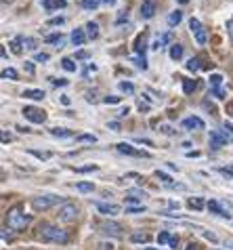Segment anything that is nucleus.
Here are the masks:
<instances>
[{
	"label": "nucleus",
	"instance_id": "1",
	"mask_svg": "<svg viewBox=\"0 0 233 250\" xmlns=\"http://www.w3.org/2000/svg\"><path fill=\"white\" fill-rule=\"evenodd\" d=\"M27 223H30V217L23 212L21 206H13L6 210V225H9V229H13V231H23Z\"/></svg>",
	"mask_w": 233,
	"mask_h": 250
},
{
	"label": "nucleus",
	"instance_id": "2",
	"mask_svg": "<svg viewBox=\"0 0 233 250\" xmlns=\"http://www.w3.org/2000/svg\"><path fill=\"white\" fill-rule=\"evenodd\" d=\"M38 231H40V235H42V240L55 242V244H65V242L70 240V235H67L63 229H59V227H55V225H49V223H42Z\"/></svg>",
	"mask_w": 233,
	"mask_h": 250
},
{
	"label": "nucleus",
	"instance_id": "3",
	"mask_svg": "<svg viewBox=\"0 0 233 250\" xmlns=\"http://www.w3.org/2000/svg\"><path fill=\"white\" fill-rule=\"evenodd\" d=\"M59 202V196H55V193H44V196H38L32 200V206L34 210H49L51 206H55Z\"/></svg>",
	"mask_w": 233,
	"mask_h": 250
},
{
	"label": "nucleus",
	"instance_id": "4",
	"mask_svg": "<svg viewBox=\"0 0 233 250\" xmlns=\"http://www.w3.org/2000/svg\"><path fill=\"white\" fill-rule=\"evenodd\" d=\"M78 214H80V210H78V206H76V204L65 202L63 206L59 208L57 217H59V221H63V223H72V221H76V219H78Z\"/></svg>",
	"mask_w": 233,
	"mask_h": 250
},
{
	"label": "nucleus",
	"instance_id": "5",
	"mask_svg": "<svg viewBox=\"0 0 233 250\" xmlns=\"http://www.w3.org/2000/svg\"><path fill=\"white\" fill-rule=\"evenodd\" d=\"M21 114L25 116V120H30L32 124H44L46 122V112L44 109H40V107L27 105V107H23Z\"/></svg>",
	"mask_w": 233,
	"mask_h": 250
},
{
	"label": "nucleus",
	"instance_id": "6",
	"mask_svg": "<svg viewBox=\"0 0 233 250\" xmlns=\"http://www.w3.org/2000/svg\"><path fill=\"white\" fill-rule=\"evenodd\" d=\"M189 30H191V34L195 36V40H197V44H206V40H208V36H206V30L202 27V23H200V19H191L189 21Z\"/></svg>",
	"mask_w": 233,
	"mask_h": 250
},
{
	"label": "nucleus",
	"instance_id": "7",
	"mask_svg": "<svg viewBox=\"0 0 233 250\" xmlns=\"http://www.w3.org/2000/svg\"><path fill=\"white\" fill-rule=\"evenodd\" d=\"M229 141V137L223 133V130H210V137H208V143H210V149H221L225 143Z\"/></svg>",
	"mask_w": 233,
	"mask_h": 250
},
{
	"label": "nucleus",
	"instance_id": "8",
	"mask_svg": "<svg viewBox=\"0 0 233 250\" xmlns=\"http://www.w3.org/2000/svg\"><path fill=\"white\" fill-rule=\"evenodd\" d=\"M99 229L105 235H114V238H118V235L122 233V225L116 223V221H103V223H99Z\"/></svg>",
	"mask_w": 233,
	"mask_h": 250
},
{
	"label": "nucleus",
	"instance_id": "9",
	"mask_svg": "<svg viewBox=\"0 0 233 250\" xmlns=\"http://www.w3.org/2000/svg\"><path fill=\"white\" fill-rule=\"evenodd\" d=\"M206 208L212 212V214H216V217H223V219H231V212H229V208H225L221 202H216V200H210V202L206 204Z\"/></svg>",
	"mask_w": 233,
	"mask_h": 250
},
{
	"label": "nucleus",
	"instance_id": "10",
	"mask_svg": "<svg viewBox=\"0 0 233 250\" xmlns=\"http://www.w3.org/2000/svg\"><path fill=\"white\" fill-rule=\"evenodd\" d=\"M204 126H206V124L197 116H189L183 120V128H187V130H204Z\"/></svg>",
	"mask_w": 233,
	"mask_h": 250
},
{
	"label": "nucleus",
	"instance_id": "11",
	"mask_svg": "<svg viewBox=\"0 0 233 250\" xmlns=\"http://www.w3.org/2000/svg\"><path fill=\"white\" fill-rule=\"evenodd\" d=\"M116 149H118L120 151V154H128V156H143V158H147L149 154H147V151H141V149H135L133 147V145H130V143H118V145H116Z\"/></svg>",
	"mask_w": 233,
	"mask_h": 250
},
{
	"label": "nucleus",
	"instance_id": "12",
	"mask_svg": "<svg viewBox=\"0 0 233 250\" xmlns=\"http://www.w3.org/2000/svg\"><path fill=\"white\" fill-rule=\"evenodd\" d=\"M155 15V2L154 0H143L141 4V17L143 19H152Z\"/></svg>",
	"mask_w": 233,
	"mask_h": 250
},
{
	"label": "nucleus",
	"instance_id": "13",
	"mask_svg": "<svg viewBox=\"0 0 233 250\" xmlns=\"http://www.w3.org/2000/svg\"><path fill=\"white\" fill-rule=\"evenodd\" d=\"M95 206H97V210H99V212H103V214H109V217H114V214H118V212H120V206H116V204L99 202V204H95Z\"/></svg>",
	"mask_w": 233,
	"mask_h": 250
},
{
	"label": "nucleus",
	"instance_id": "14",
	"mask_svg": "<svg viewBox=\"0 0 233 250\" xmlns=\"http://www.w3.org/2000/svg\"><path fill=\"white\" fill-rule=\"evenodd\" d=\"M168 42H173V34L170 32H166V34H162V36H157L155 40H154V44H152V48L154 51H160L162 46H166Z\"/></svg>",
	"mask_w": 233,
	"mask_h": 250
},
{
	"label": "nucleus",
	"instance_id": "15",
	"mask_svg": "<svg viewBox=\"0 0 233 250\" xmlns=\"http://www.w3.org/2000/svg\"><path fill=\"white\" fill-rule=\"evenodd\" d=\"M72 42H74V46H82L86 42V34L82 27H76V30L72 32Z\"/></svg>",
	"mask_w": 233,
	"mask_h": 250
},
{
	"label": "nucleus",
	"instance_id": "16",
	"mask_svg": "<svg viewBox=\"0 0 233 250\" xmlns=\"http://www.w3.org/2000/svg\"><path fill=\"white\" fill-rule=\"evenodd\" d=\"M23 97L25 99H32V101H42L44 99V91H40V88H27V91H23Z\"/></svg>",
	"mask_w": 233,
	"mask_h": 250
},
{
	"label": "nucleus",
	"instance_id": "17",
	"mask_svg": "<svg viewBox=\"0 0 233 250\" xmlns=\"http://www.w3.org/2000/svg\"><path fill=\"white\" fill-rule=\"evenodd\" d=\"M145 48H147V34L143 32V34H139V38H136L135 51L139 53V55H143V53H145ZM143 57H145V55H143Z\"/></svg>",
	"mask_w": 233,
	"mask_h": 250
},
{
	"label": "nucleus",
	"instance_id": "18",
	"mask_svg": "<svg viewBox=\"0 0 233 250\" xmlns=\"http://www.w3.org/2000/svg\"><path fill=\"white\" fill-rule=\"evenodd\" d=\"M86 34H88V38L91 40H95L99 36V23L97 21H88L86 23Z\"/></svg>",
	"mask_w": 233,
	"mask_h": 250
},
{
	"label": "nucleus",
	"instance_id": "19",
	"mask_svg": "<svg viewBox=\"0 0 233 250\" xmlns=\"http://www.w3.org/2000/svg\"><path fill=\"white\" fill-rule=\"evenodd\" d=\"M187 206L191 208V210H202V208L206 206V202H204V198H189Z\"/></svg>",
	"mask_w": 233,
	"mask_h": 250
},
{
	"label": "nucleus",
	"instance_id": "20",
	"mask_svg": "<svg viewBox=\"0 0 233 250\" xmlns=\"http://www.w3.org/2000/svg\"><path fill=\"white\" fill-rule=\"evenodd\" d=\"M181 57H183V46L181 44H173V46H170V59L179 61Z\"/></svg>",
	"mask_w": 233,
	"mask_h": 250
},
{
	"label": "nucleus",
	"instance_id": "21",
	"mask_svg": "<svg viewBox=\"0 0 233 250\" xmlns=\"http://www.w3.org/2000/svg\"><path fill=\"white\" fill-rule=\"evenodd\" d=\"M23 40H25V38L17 36V38H15V40H13V42H11V51L15 53V55H19V53L23 51Z\"/></svg>",
	"mask_w": 233,
	"mask_h": 250
},
{
	"label": "nucleus",
	"instance_id": "22",
	"mask_svg": "<svg viewBox=\"0 0 233 250\" xmlns=\"http://www.w3.org/2000/svg\"><path fill=\"white\" fill-rule=\"evenodd\" d=\"M42 2H44V6H46V9H65V0H53V2H51V0H42Z\"/></svg>",
	"mask_w": 233,
	"mask_h": 250
},
{
	"label": "nucleus",
	"instance_id": "23",
	"mask_svg": "<svg viewBox=\"0 0 233 250\" xmlns=\"http://www.w3.org/2000/svg\"><path fill=\"white\" fill-rule=\"evenodd\" d=\"M208 82H210V86H212V88H221V84H223V76H221V74H210Z\"/></svg>",
	"mask_w": 233,
	"mask_h": 250
},
{
	"label": "nucleus",
	"instance_id": "24",
	"mask_svg": "<svg viewBox=\"0 0 233 250\" xmlns=\"http://www.w3.org/2000/svg\"><path fill=\"white\" fill-rule=\"evenodd\" d=\"M195 88H197V82H195V80H185V82H183V93H185V95H191V93L195 91Z\"/></svg>",
	"mask_w": 233,
	"mask_h": 250
},
{
	"label": "nucleus",
	"instance_id": "25",
	"mask_svg": "<svg viewBox=\"0 0 233 250\" xmlns=\"http://www.w3.org/2000/svg\"><path fill=\"white\" fill-rule=\"evenodd\" d=\"M181 19H183V13H181V11H173V13L168 15V23H170V25H179Z\"/></svg>",
	"mask_w": 233,
	"mask_h": 250
},
{
	"label": "nucleus",
	"instance_id": "26",
	"mask_svg": "<svg viewBox=\"0 0 233 250\" xmlns=\"http://www.w3.org/2000/svg\"><path fill=\"white\" fill-rule=\"evenodd\" d=\"M51 135H53V137L67 139V137H72V130H67V128H51Z\"/></svg>",
	"mask_w": 233,
	"mask_h": 250
},
{
	"label": "nucleus",
	"instance_id": "27",
	"mask_svg": "<svg viewBox=\"0 0 233 250\" xmlns=\"http://www.w3.org/2000/svg\"><path fill=\"white\" fill-rule=\"evenodd\" d=\"M61 67H63L65 69V72H76V69H78V65L76 63H74V61L72 59H61Z\"/></svg>",
	"mask_w": 233,
	"mask_h": 250
},
{
	"label": "nucleus",
	"instance_id": "28",
	"mask_svg": "<svg viewBox=\"0 0 233 250\" xmlns=\"http://www.w3.org/2000/svg\"><path fill=\"white\" fill-rule=\"evenodd\" d=\"M76 189H78V191H82V193H91V191L95 189V185H93L91 181H82V183H78V185H76Z\"/></svg>",
	"mask_w": 233,
	"mask_h": 250
},
{
	"label": "nucleus",
	"instance_id": "29",
	"mask_svg": "<svg viewBox=\"0 0 233 250\" xmlns=\"http://www.w3.org/2000/svg\"><path fill=\"white\" fill-rule=\"evenodd\" d=\"M130 240H133L135 244H145V242H149V235L147 233H133Z\"/></svg>",
	"mask_w": 233,
	"mask_h": 250
},
{
	"label": "nucleus",
	"instance_id": "30",
	"mask_svg": "<svg viewBox=\"0 0 233 250\" xmlns=\"http://www.w3.org/2000/svg\"><path fill=\"white\" fill-rule=\"evenodd\" d=\"M2 78H4V80H17V69H15V67L2 69Z\"/></svg>",
	"mask_w": 233,
	"mask_h": 250
},
{
	"label": "nucleus",
	"instance_id": "31",
	"mask_svg": "<svg viewBox=\"0 0 233 250\" xmlns=\"http://www.w3.org/2000/svg\"><path fill=\"white\" fill-rule=\"evenodd\" d=\"M170 238H173V235H170L168 231H160V233H157V244H160V246L170 244Z\"/></svg>",
	"mask_w": 233,
	"mask_h": 250
},
{
	"label": "nucleus",
	"instance_id": "32",
	"mask_svg": "<svg viewBox=\"0 0 233 250\" xmlns=\"http://www.w3.org/2000/svg\"><path fill=\"white\" fill-rule=\"evenodd\" d=\"M185 67H187L189 72H197V69H200V59H197V57H191Z\"/></svg>",
	"mask_w": 233,
	"mask_h": 250
},
{
	"label": "nucleus",
	"instance_id": "33",
	"mask_svg": "<svg viewBox=\"0 0 233 250\" xmlns=\"http://www.w3.org/2000/svg\"><path fill=\"white\" fill-rule=\"evenodd\" d=\"M76 141H80V143H97V137L95 135H78Z\"/></svg>",
	"mask_w": 233,
	"mask_h": 250
},
{
	"label": "nucleus",
	"instance_id": "34",
	"mask_svg": "<svg viewBox=\"0 0 233 250\" xmlns=\"http://www.w3.org/2000/svg\"><path fill=\"white\" fill-rule=\"evenodd\" d=\"M101 4V0H82V6H84V9H97V6Z\"/></svg>",
	"mask_w": 233,
	"mask_h": 250
},
{
	"label": "nucleus",
	"instance_id": "35",
	"mask_svg": "<svg viewBox=\"0 0 233 250\" xmlns=\"http://www.w3.org/2000/svg\"><path fill=\"white\" fill-rule=\"evenodd\" d=\"M95 170H99L97 164H88V166H80V168H76V172H95Z\"/></svg>",
	"mask_w": 233,
	"mask_h": 250
},
{
	"label": "nucleus",
	"instance_id": "36",
	"mask_svg": "<svg viewBox=\"0 0 233 250\" xmlns=\"http://www.w3.org/2000/svg\"><path fill=\"white\" fill-rule=\"evenodd\" d=\"M23 46L27 48V51H36V40H34V38H25L23 40Z\"/></svg>",
	"mask_w": 233,
	"mask_h": 250
},
{
	"label": "nucleus",
	"instance_id": "37",
	"mask_svg": "<svg viewBox=\"0 0 233 250\" xmlns=\"http://www.w3.org/2000/svg\"><path fill=\"white\" fill-rule=\"evenodd\" d=\"M155 177H157V179H162V181L166 183V185H173V183H170V181H173V179H170V177L166 175V172H162V170H155Z\"/></svg>",
	"mask_w": 233,
	"mask_h": 250
},
{
	"label": "nucleus",
	"instance_id": "38",
	"mask_svg": "<svg viewBox=\"0 0 233 250\" xmlns=\"http://www.w3.org/2000/svg\"><path fill=\"white\" fill-rule=\"evenodd\" d=\"M120 91H124V93H135V86L130 84V82H120Z\"/></svg>",
	"mask_w": 233,
	"mask_h": 250
},
{
	"label": "nucleus",
	"instance_id": "39",
	"mask_svg": "<svg viewBox=\"0 0 233 250\" xmlns=\"http://www.w3.org/2000/svg\"><path fill=\"white\" fill-rule=\"evenodd\" d=\"M212 97H216V99H225V97H227V93L223 91V88H212Z\"/></svg>",
	"mask_w": 233,
	"mask_h": 250
},
{
	"label": "nucleus",
	"instance_id": "40",
	"mask_svg": "<svg viewBox=\"0 0 233 250\" xmlns=\"http://www.w3.org/2000/svg\"><path fill=\"white\" fill-rule=\"evenodd\" d=\"M133 61H135V65L139 69H147V59L145 57H139V59H133Z\"/></svg>",
	"mask_w": 233,
	"mask_h": 250
},
{
	"label": "nucleus",
	"instance_id": "41",
	"mask_svg": "<svg viewBox=\"0 0 233 250\" xmlns=\"http://www.w3.org/2000/svg\"><path fill=\"white\" fill-rule=\"evenodd\" d=\"M30 154L36 156L38 160H49V154H46V151H34V149H30Z\"/></svg>",
	"mask_w": 233,
	"mask_h": 250
},
{
	"label": "nucleus",
	"instance_id": "42",
	"mask_svg": "<svg viewBox=\"0 0 233 250\" xmlns=\"http://www.w3.org/2000/svg\"><path fill=\"white\" fill-rule=\"evenodd\" d=\"M126 212H130V214H135V212H145V206H130V208H126Z\"/></svg>",
	"mask_w": 233,
	"mask_h": 250
},
{
	"label": "nucleus",
	"instance_id": "43",
	"mask_svg": "<svg viewBox=\"0 0 233 250\" xmlns=\"http://www.w3.org/2000/svg\"><path fill=\"white\" fill-rule=\"evenodd\" d=\"M34 59H36L38 63H44V61H49V55H46V53H36V57H34Z\"/></svg>",
	"mask_w": 233,
	"mask_h": 250
},
{
	"label": "nucleus",
	"instance_id": "44",
	"mask_svg": "<svg viewBox=\"0 0 233 250\" xmlns=\"http://www.w3.org/2000/svg\"><path fill=\"white\" fill-rule=\"evenodd\" d=\"M63 21H65L63 17H53V19H49V25H61Z\"/></svg>",
	"mask_w": 233,
	"mask_h": 250
},
{
	"label": "nucleus",
	"instance_id": "45",
	"mask_svg": "<svg viewBox=\"0 0 233 250\" xmlns=\"http://www.w3.org/2000/svg\"><path fill=\"white\" fill-rule=\"evenodd\" d=\"M51 82H53L55 86H67V80H63V78H59V80L57 78H51Z\"/></svg>",
	"mask_w": 233,
	"mask_h": 250
},
{
	"label": "nucleus",
	"instance_id": "46",
	"mask_svg": "<svg viewBox=\"0 0 233 250\" xmlns=\"http://www.w3.org/2000/svg\"><path fill=\"white\" fill-rule=\"evenodd\" d=\"M103 101H105V103H112V105H114V103H120V97H114V95H112V97H105Z\"/></svg>",
	"mask_w": 233,
	"mask_h": 250
},
{
	"label": "nucleus",
	"instance_id": "47",
	"mask_svg": "<svg viewBox=\"0 0 233 250\" xmlns=\"http://www.w3.org/2000/svg\"><path fill=\"white\" fill-rule=\"evenodd\" d=\"M107 126L112 128V130H120V122H116V120H112V122H107Z\"/></svg>",
	"mask_w": 233,
	"mask_h": 250
},
{
	"label": "nucleus",
	"instance_id": "48",
	"mask_svg": "<svg viewBox=\"0 0 233 250\" xmlns=\"http://www.w3.org/2000/svg\"><path fill=\"white\" fill-rule=\"evenodd\" d=\"M227 32H229V36H231V40H233V17L227 21Z\"/></svg>",
	"mask_w": 233,
	"mask_h": 250
},
{
	"label": "nucleus",
	"instance_id": "49",
	"mask_svg": "<svg viewBox=\"0 0 233 250\" xmlns=\"http://www.w3.org/2000/svg\"><path fill=\"white\" fill-rule=\"evenodd\" d=\"M25 72L27 74H34V63H32V61H25Z\"/></svg>",
	"mask_w": 233,
	"mask_h": 250
},
{
	"label": "nucleus",
	"instance_id": "50",
	"mask_svg": "<svg viewBox=\"0 0 233 250\" xmlns=\"http://www.w3.org/2000/svg\"><path fill=\"white\" fill-rule=\"evenodd\" d=\"M204 238H206V240H210V242H216V235H214V233H210V231H206V233H204Z\"/></svg>",
	"mask_w": 233,
	"mask_h": 250
},
{
	"label": "nucleus",
	"instance_id": "51",
	"mask_svg": "<svg viewBox=\"0 0 233 250\" xmlns=\"http://www.w3.org/2000/svg\"><path fill=\"white\" fill-rule=\"evenodd\" d=\"M170 246H173V248L179 246V238H176V235H173V238H170Z\"/></svg>",
	"mask_w": 233,
	"mask_h": 250
},
{
	"label": "nucleus",
	"instance_id": "52",
	"mask_svg": "<svg viewBox=\"0 0 233 250\" xmlns=\"http://www.w3.org/2000/svg\"><path fill=\"white\" fill-rule=\"evenodd\" d=\"M223 172V175H233V166H229V168H218Z\"/></svg>",
	"mask_w": 233,
	"mask_h": 250
},
{
	"label": "nucleus",
	"instance_id": "53",
	"mask_svg": "<svg viewBox=\"0 0 233 250\" xmlns=\"http://www.w3.org/2000/svg\"><path fill=\"white\" fill-rule=\"evenodd\" d=\"M61 103H63V105H70L72 99H70V97H67V95H63V97H61Z\"/></svg>",
	"mask_w": 233,
	"mask_h": 250
},
{
	"label": "nucleus",
	"instance_id": "54",
	"mask_svg": "<svg viewBox=\"0 0 233 250\" xmlns=\"http://www.w3.org/2000/svg\"><path fill=\"white\" fill-rule=\"evenodd\" d=\"M128 112H130V107H122L118 116H120V118H124V116H128Z\"/></svg>",
	"mask_w": 233,
	"mask_h": 250
},
{
	"label": "nucleus",
	"instance_id": "55",
	"mask_svg": "<svg viewBox=\"0 0 233 250\" xmlns=\"http://www.w3.org/2000/svg\"><path fill=\"white\" fill-rule=\"evenodd\" d=\"M162 133H164V135H173V133H175V130H173V128H170V126H162Z\"/></svg>",
	"mask_w": 233,
	"mask_h": 250
},
{
	"label": "nucleus",
	"instance_id": "56",
	"mask_svg": "<svg viewBox=\"0 0 233 250\" xmlns=\"http://www.w3.org/2000/svg\"><path fill=\"white\" fill-rule=\"evenodd\" d=\"M99 248L101 250H114V244H107V242H105V244H101Z\"/></svg>",
	"mask_w": 233,
	"mask_h": 250
},
{
	"label": "nucleus",
	"instance_id": "57",
	"mask_svg": "<svg viewBox=\"0 0 233 250\" xmlns=\"http://www.w3.org/2000/svg\"><path fill=\"white\" fill-rule=\"evenodd\" d=\"M101 2H103V4H107V6H114L116 2H118V0H101Z\"/></svg>",
	"mask_w": 233,
	"mask_h": 250
},
{
	"label": "nucleus",
	"instance_id": "58",
	"mask_svg": "<svg viewBox=\"0 0 233 250\" xmlns=\"http://www.w3.org/2000/svg\"><path fill=\"white\" fill-rule=\"evenodd\" d=\"M76 57H78V59H86V57H88V53H84V51H80V53L76 55Z\"/></svg>",
	"mask_w": 233,
	"mask_h": 250
},
{
	"label": "nucleus",
	"instance_id": "59",
	"mask_svg": "<svg viewBox=\"0 0 233 250\" xmlns=\"http://www.w3.org/2000/svg\"><path fill=\"white\" fill-rule=\"evenodd\" d=\"M168 206H170V208H176V210H179V202H173V200H170Z\"/></svg>",
	"mask_w": 233,
	"mask_h": 250
},
{
	"label": "nucleus",
	"instance_id": "60",
	"mask_svg": "<svg viewBox=\"0 0 233 250\" xmlns=\"http://www.w3.org/2000/svg\"><path fill=\"white\" fill-rule=\"evenodd\" d=\"M185 250H197V244H194V242H191V244H187V248Z\"/></svg>",
	"mask_w": 233,
	"mask_h": 250
},
{
	"label": "nucleus",
	"instance_id": "61",
	"mask_svg": "<svg viewBox=\"0 0 233 250\" xmlns=\"http://www.w3.org/2000/svg\"><path fill=\"white\" fill-rule=\"evenodd\" d=\"M2 141H4V143H9V141H11V135H6V133H2Z\"/></svg>",
	"mask_w": 233,
	"mask_h": 250
},
{
	"label": "nucleus",
	"instance_id": "62",
	"mask_svg": "<svg viewBox=\"0 0 233 250\" xmlns=\"http://www.w3.org/2000/svg\"><path fill=\"white\" fill-rule=\"evenodd\" d=\"M176 2H181V4H187V2H189V0H176Z\"/></svg>",
	"mask_w": 233,
	"mask_h": 250
},
{
	"label": "nucleus",
	"instance_id": "63",
	"mask_svg": "<svg viewBox=\"0 0 233 250\" xmlns=\"http://www.w3.org/2000/svg\"><path fill=\"white\" fill-rule=\"evenodd\" d=\"M143 250H154V248H143Z\"/></svg>",
	"mask_w": 233,
	"mask_h": 250
}]
</instances>
